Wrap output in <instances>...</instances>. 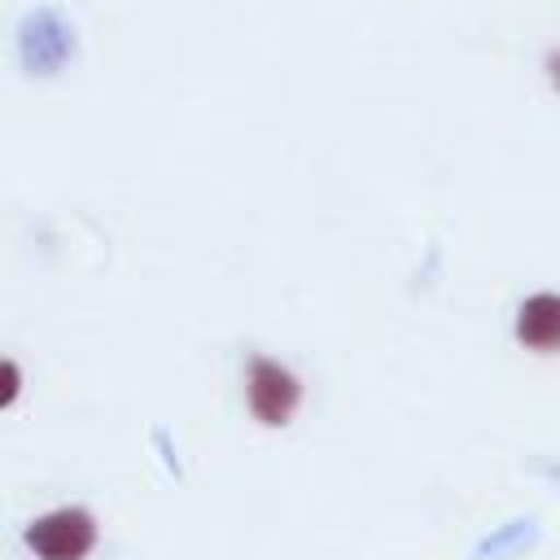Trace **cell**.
<instances>
[{"label": "cell", "instance_id": "6da1fadb", "mask_svg": "<svg viewBox=\"0 0 560 560\" xmlns=\"http://www.w3.org/2000/svg\"><path fill=\"white\" fill-rule=\"evenodd\" d=\"M245 402H249V416L258 424L284 429L302 407V381L280 359L254 354L249 368H245Z\"/></svg>", "mask_w": 560, "mask_h": 560}, {"label": "cell", "instance_id": "7a4b0ae2", "mask_svg": "<svg viewBox=\"0 0 560 560\" xmlns=\"http://www.w3.org/2000/svg\"><path fill=\"white\" fill-rule=\"evenodd\" d=\"M22 542L35 560H83L96 547V521L88 508H57L26 525Z\"/></svg>", "mask_w": 560, "mask_h": 560}, {"label": "cell", "instance_id": "3957f363", "mask_svg": "<svg viewBox=\"0 0 560 560\" xmlns=\"http://www.w3.org/2000/svg\"><path fill=\"white\" fill-rule=\"evenodd\" d=\"M66 52H70V35H66L61 18L48 13V9L31 13L26 26H22V61H26V70L31 74H52L66 61Z\"/></svg>", "mask_w": 560, "mask_h": 560}, {"label": "cell", "instance_id": "277c9868", "mask_svg": "<svg viewBox=\"0 0 560 560\" xmlns=\"http://www.w3.org/2000/svg\"><path fill=\"white\" fill-rule=\"evenodd\" d=\"M516 341L534 354H560V293H534L521 302Z\"/></svg>", "mask_w": 560, "mask_h": 560}, {"label": "cell", "instance_id": "5b68a950", "mask_svg": "<svg viewBox=\"0 0 560 560\" xmlns=\"http://www.w3.org/2000/svg\"><path fill=\"white\" fill-rule=\"evenodd\" d=\"M18 389H22V372H18L13 359L0 354V407H9V402L18 398Z\"/></svg>", "mask_w": 560, "mask_h": 560}, {"label": "cell", "instance_id": "8992f818", "mask_svg": "<svg viewBox=\"0 0 560 560\" xmlns=\"http://www.w3.org/2000/svg\"><path fill=\"white\" fill-rule=\"evenodd\" d=\"M547 79H551V88L560 92V48H556V52H547Z\"/></svg>", "mask_w": 560, "mask_h": 560}]
</instances>
